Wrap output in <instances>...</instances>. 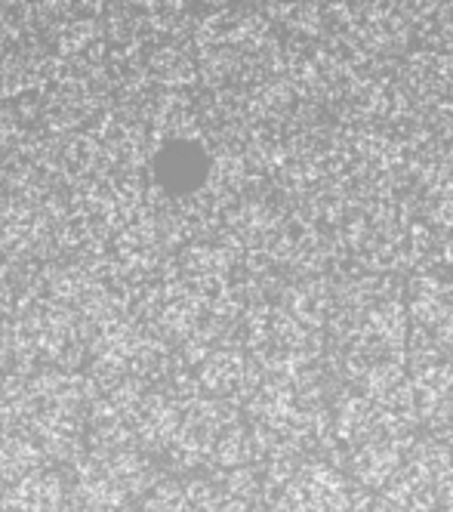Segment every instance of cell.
<instances>
[{"label":"cell","instance_id":"6da1fadb","mask_svg":"<svg viewBox=\"0 0 453 512\" xmlns=\"http://www.w3.org/2000/svg\"><path fill=\"white\" fill-rule=\"evenodd\" d=\"M386 503L395 512L453 509V445L444 438L413 442L407 460L386 485Z\"/></svg>","mask_w":453,"mask_h":512},{"label":"cell","instance_id":"7a4b0ae2","mask_svg":"<svg viewBox=\"0 0 453 512\" xmlns=\"http://www.w3.org/2000/svg\"><path fill=\"white\" fill-rule=\"evenodd\" d=\"M367 497L336 466L312 463L284 485L275 512H361Z\"/></svg>","mask_w":453,"mask_h":512},{"label":"cell","instance_id":"3957f363","mask_svg":"<svg viewBox=\"0 0 453 512\" xmlns=\"http://www.w3.org/2000/svg\"><path fill=\"white\" fill-rule=\"evenodd\" d=\"M413 321L432 337L435 349L453 364V278L423 275L413 284Z\"/></svg>","mask_w":453,"mask_h":512},{"label":"cell","instance_id":"277c9868","mask_svg":"<svg viewBox=\"0 0 453 512\" xmlns=\"http://www.w3.org/2000/svg\"><path fill=\"white\" fill-rule=\"evenodd\" d=\"M410 448H413L410 435H383V438H373V442L355 448V454H352L355 482L370 491L386 488L392 482V475L407 460Z\"/></svg>","mask_w":453,"mask_h":512}]
</instances>
